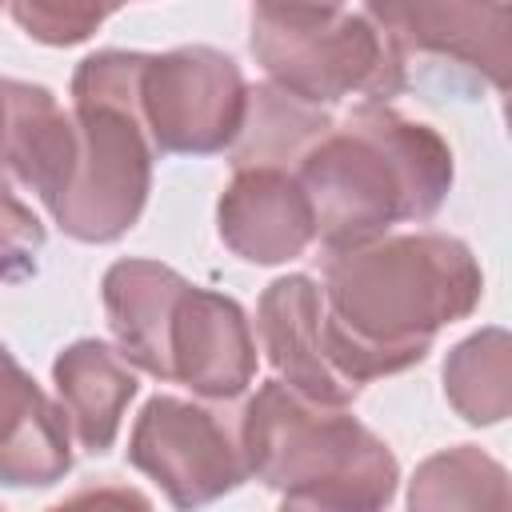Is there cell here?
<instances>
[{
  "mask_svg": "<svg viewBox=\"0 0 512 512\" xmlns=\"http://www.w3.org/2000/svg\"><path fill=\"white\" fill-rule=\"evenodd\" d=\"M484 276L468 244L444 232L380 236L324 264V356L348 384L404 372L432 336L480 304Z\"/></svg>",
  "mask_w": 512,
  "mask_h": 512,
  "instance_id": "cell-1",
  "label": "cell"
},
{
  "mask_svg": "<svg viewBox=\"0 0 512 512\" xmlns=\"http://www.w3.org/2000/svg\"><path fill=\"white\" fill-rule=\"evenodd\" d=\"M328 256L380 240L396 220H428L452 184V152L428 124L388 104L332 120L292 168Z\"/></svg>",
  "mask_w": 512,
  "mask_h": 512,
  "instance_id": "cell-2",
  "label": "cell"
},
{
  "mask_svg": "<svg viewBox=\"0 0 512 512\" xmlns=\"http://www.w3.org/2000/svg\"><path fill=\"white\" fill-rule=\"evenodd\" d=\"M236 436L248 476L288 500L336 512H380L396 496L400 468L388 444L356 416L320 408L280 380L256 388L240 412Z\"/></svg>",
  "mask_w": 512,
  "mask_h": 512,
  "instance_id": "cell-3",
  "label": "cell"
},
{
  "mask_svg": "<svg viewBox=\"0 0 512 512\" xmlns=\"http://www.w3.org/2000/svg\"><path fill=\"white\" fill-rule=\"evenodd\" d=\"M140 52H96L72 76L76 104V172L56 224L88 244L124 236L152 184V140L140 120Z\"/></svg>",
  "mask_w": 512,
  "mask_h": 512,
  "instance_id": "cell-4",
  "label": "cell"
},
{
  "mask_svg": "<svg viewBox=\"0 0 512 512\" xmlns=\"http://www.w3.org/2000/svg\"><path fill=\"white\" fill-rule=\"evenodd\" d=\"M252 52L280 92L316 108L348 96L388 104L408 88L400 56L368 8L256 4Z\"/></svg>",
  "mask_w": 512,
  "mask_h": 512,
  "instance_id": "cell-5",
  "label": "cell"
},
{
  "mask_svg": "<svg viewBox=\"0 0 512 512\" xmlns=\"http://www.w3.org/2000/svg\"><path fill=\"white\" fill-rule=\"evenodd\" d=\"M388 32L404 84L476 96L484 84L508 88L512 8L508 4H368Z\"/></svg>",
  "mask_w": 512,
  "mask_h": 512,
  "instance_id": "cell-6",
  "label": "cell"
},
{
  "mask_svg": "<svg viewBox=\"0 0 512 512\" xmlns=\"http://www.w3.org/2000/svg\"><path fill=\"white\" fill-rule=\"evenodd\" d=\"M244 112L248 88L232 56L204 44L144 56L140 120L156 152H224L244 128Z\"/></svg>",
  "mask_w": 512,
  "mask_h": 512,
  "instance_id": "cell-7",
  "label": "cell"
},
{
  "mask_svg": "<svg viewBox=\"0 0 512 512\" xmlns=\"http://www.w3.org/2000/svg\"><path fill=\"white\" fill-rule=\"evenodd\" d=\"M128 460L152 476L180 512H196L248 480L240 436L192 400L152 396L136 416Z\"/></svg>",
  "mask_w": 512,
  "mask_h": 512,
  "instance_id": "cell-8",
  "label": "cell"
},
{
  "mask_svg": "<svg viewBox=\"0 0 512 512\" xmlns=\"http://www.w3.org/2000/svg\"><path fill=\"white\" fill-rule=\"evenodd\" d=\"M168 380L208 400H232L252 384L256 344L232 296L184 284L164 328Z\"/></svg>",
  "mask_w": 512,
  "mask_h": 512,
  "instance_id": "cell-9",
  "label": "cell"
},
{
  "mask_svg": "<svg viewBox=\"0 0 512 512\" xmlns=\"http://www.w3.org/2000/svg\"><path fill=\"white\" fill-rule=\"evenodd\" d=\"M256 332L284 388L320 408H344L356 400L360 388L324 356V300L308 276H280L264 288Z\"/></svg>",
  "mask_w": 512,
  "mask_h": 512,
  "instance_id": "cell-10",
  "label": "cell"
},
{
  "mask_svg": "<svg viewBox=\"0 0 512 512\" xmlns=\"http://www.w3.org/2000/svg\"><path fill=\"white\" fill-rule=\"evenodd\" d=\"M220 236L252 264H280L300 256L316 228L312 208L284 168H236L220 196Z\"/></svg>",
  "mask_w": 512,
  "mask_h": 512,
  "instance_id": "cell-11",
  "label": "cell"
},
{
  "mask_svg": "<svg viewBox=\"0 0 512 512\" xmlns=\"http://www.w3.org/2000/svg\"><path fill=\"white\" fill-rule=\"evenodd\" d=\"M72 468V432L56 400L0 344V484H56Z\"/></svg>",
  "mask_w": 512,
  "mask_h": 512,
  "instance_id": "cell-12",
  "label": "cell"
},
{
  "mask_svg": "<svg viewBox=\"0 0 512 512\" xmlns=\"http://www.w3.org/2000/svg\"><path fill=\"white\" fill-rule=\"evenodd\" d=\"M0 160L48 204V212L64 200L76 172V124L72 116H64L48 88L4 80Z\"/></svg>",
  "mask_w": 512,
  "mask_h": 512,
  "instance_id": "cell-13",
  "label": "cell"
},
{
  "mask_svg": "<svg viewBox=\"0 0 512 512\" xmlns=\"http://www.w3.org/2000/svg\"><path fill=\"white\" fill-rule=\"evenodd\" d=\"M60 412L68 432L84 452H108L128 400L136 396V376L120 352L104 340H76L52 364Z\"/></svg>",
  "mask_w": 512,
  "mask_h": 512,
  "instance_id": "cell-14",
  "label": "cell"
},
{
  "mask_svg": "<svg viewBox=\"0 0 512 512\" xmlns=\"http://www.w3.org/2000/svg\"><path fill=\"white\" fill-rule=\"evenodd\" d=\"M184 284L180 272L156 260H120L104 272V312L120 356L160 380H168L164 328Z\"/></svg>",
  "mask_w": 512,
  "mask_h": 512,
  "instance_id": "cell-15",
  "label": "cell"
},
{
  "mask_svg": "<svg viewBox=\"0 0 512 512\" xmlns=\"http://www.w3.org/2000/svg\"><path fill=\"white\" fill-rule=\"evenodd\" d=\"M408 512H508V476L472 444L436 452L412 476Z\"/></svg>",
  "mask_w": 512,
  "mask_h": 512,
  "instance_id": "cell-16",
  "label": "cell"
},
{
  "mask_svg": "<svg viewBox=\"0 0 512 512\" xmlns=\"http://www.w3.org/2000/svg\"><path fill=\"white\" fill-rule=\"evenodd\" d=\"M444 392L456 404V412L472 424L504 420L512 404L508 336L500 328H484L456 344V352L444 364Z\"/></svg>",
  "mask_w": 512,
  "mask_h": 512,
  "instance_id": "cell-17",
  "label": "cell"
},
{
  "mask_svg": "<svg viewBox=\"0 0 512 512\" xmlns=\"http://www.w3.org/2000/svg\"><path fill=\"white\" fill-rule=\"evenodd\" d=\"M44 248V224L0 176V284L28 280Z\"/></svg>",
  "mask_w": 512,
  "mask_h": 512,
  "instance_id": "cell-18",
  "label": "cell"
},
{
  "mask_svg": "<svg viewBox=\"0 0 512 512\" xmlns=\"http://www.w3.org/2000/svg\"><path fill=\"white\" fill-rule=\"evenodd\" d=\"M12 16H16V24L32 40L76 44V40H88L108 20V8H92V4H40V0L28 4V0H20V4H12Z\"/></svg>",
  "mask_w": 512,
  "mask_h": 512,
  "instance_id": "cell-19",
  "label": "cell"
},
{
  "mask_svg": "<svg viewBox=\"0 0 512 512\" xmlns=\"http://www.w3.org/2000/svg\"><path fill=\"white\" fill-rule=\"evenodd\" d=\"M48 512H152V504L144 492L124 488V484H92L52 504Z\"/></svg>",
  "mask_w": 512,
  "mask_h": 512,
  "instance_id": "cell-20",
  "label": "cell"
},
{
  "mask_svg": "<svg viewBox=\"0 0 512 512\" xmlns=\"http://www.w3.org/2000/svg\"><path fill=\"white\" fill-rule=\"evenodd\" d=\"M280 512H336V508H320V504H308V500H284Z\"/></svg>",
  "mask_w": 512,
  "mask_h": 512,
  "instance_id": "cell-21",
  "label": "cell"
},
{
  "mask_svg": "<svg viewBox=\"0 0 512 512\" xmlns=\"http://www.w3.org/2000/svg\"><path fill=\"white\" fill-rule=\"evenodd\" d=\"M0 136H4V80H0Z\"/></svg>",
  "mask_w": 512,
  "mask_h": 512,
  "instance_id": "cell-22",
  "label": "cell"
},
{
  "mask_svg": "<svg viewBox=\"0 0 512 512\" xmlns=\"http://www.w3.org/2000/svg\"><path fill=\"white\" fill-rule=\"evenodd\" d=\"M0 512H4V508H0Z\"/></svg>",
  "mask_w": 512,
  "mask_h": 512,
  "instance_id": "cell-23",
  "label": "cell"
}]
</instances>
